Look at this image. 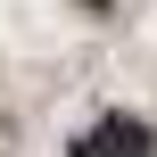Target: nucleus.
Returning a JSON list of instances; mask_svg holds the SVG:
<instances>
[{"label": "nucleus", "instance_id": "nucleus-1", "mask_svg": "<svg viewBox=\"0 0 157 157\" xmlns=\"http://www.w3.org/2000/svg\"><path fill=\"white\" fill-rule=\"evenodd\" d=\"M157 141H149V124L141 116H99V132L83 141V157H149Z\"/></svg>", "mask_w": 157, "mask_h": 157}]
</instances>
